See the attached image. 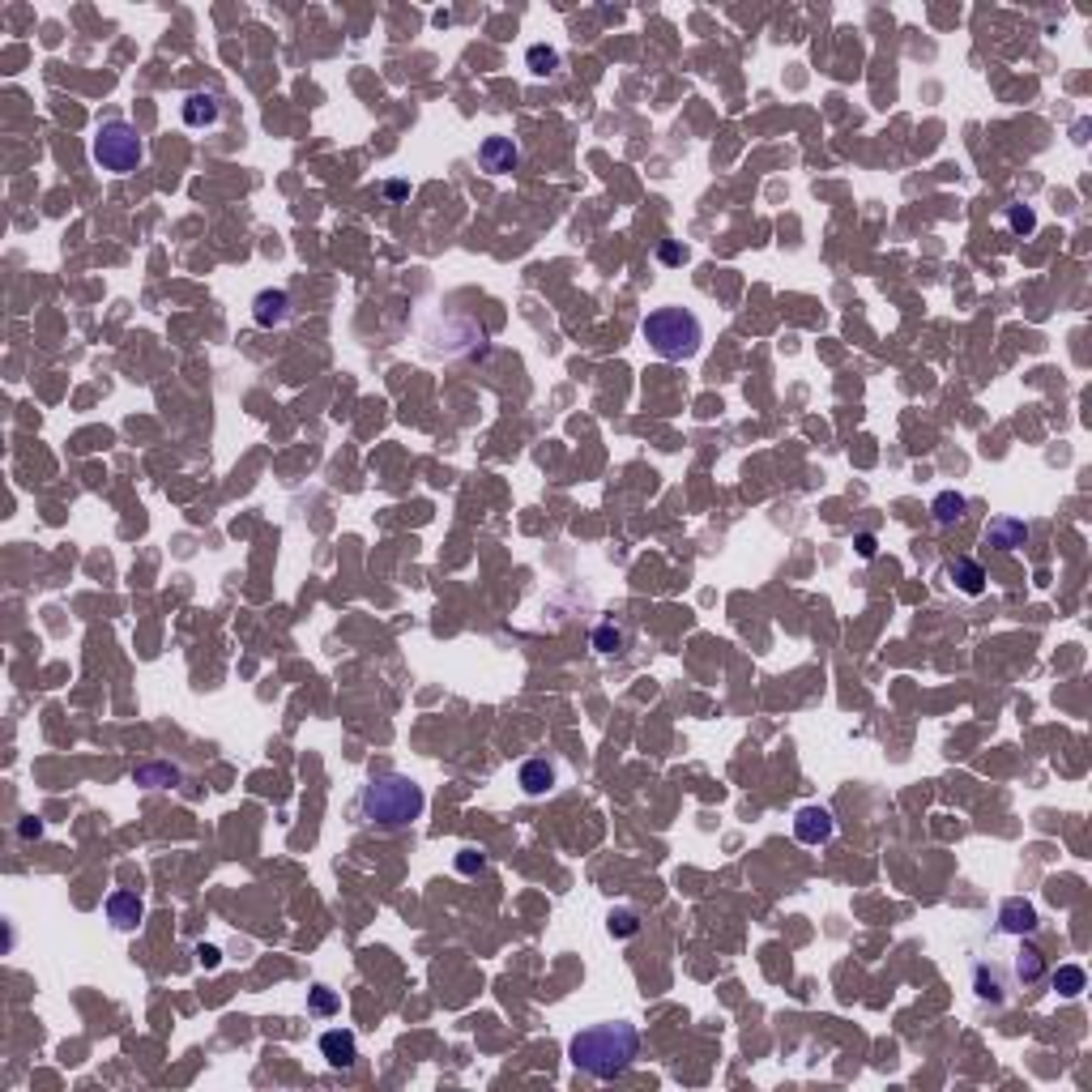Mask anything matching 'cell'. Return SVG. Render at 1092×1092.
<instances>
[{"label":"cell","instance_id":"obj_3","mask_svg":"<svg viewBox=\"0 0 1092 1092\" xmlns=\"http://www.w3.org/2000/svg\"><path fill=\"white\" fill-rule=\"evenodd\" d=\"M640 333H645L649 351L658 358H666V363H687V358H696L700 346H704L700 316L691 312V307H678V303L653 307V312L645 316V325H640Z\"/></svg>","mask_w":1092,"mask_h":1092},{"label":"cell","instance_id":"obj_25","mask_svg":"<svg viewBox=\"0 0 1092 1092\" xmlns=\"http://www.w3.org/2000/svg\"><path fill=\"white\" fill-rule=\"evenodd\" d=\"M457 870H461V875H479V870H486V858L479 850H461L457 854Z\"/></svg>","mask_w":1092,"mask_h":1092},{"label":"cell","instance_id":"obj_24","mask_svg":"<svg viewBox=\"0 0 1092 1092\" xmlns=\"http://www.w3.org/2000/svg\"><path fill=\"white\" fill-rule=\"evenodd\" d=\"M1003 218H1007V226L1016 230V235H1033V230H1037V214L1029 210V205H1007Z\"/></svg>","mask_w":1092,"mask_h":1092},{"label":"cell","instance_id":"obj_6","mask_svg":"<svg viewBox=\"0 0 1092 1092\" xmlns=\"http://www.w3.org/2000/svg\"><path fill=\"white\" fill-rule=\"evenodd\" d=\"M794 837H799L803 845H828L832 837H837V819H832L828 806H799V815H794Z\"/></svg>","mask_w":1092,"mask_h":1092},{"label":"cell","instance_id":"obj_12","mask_svg":"<svg viewBox=\"0 0 1092 1092\" xmlns=\"http://www.w3.org/2000/svg\"><path fill=\"white\" fill-rule=\"evenodd\" d=\"M320 1055H325V1062L333 1071H351L358 1062V1042L351 1029H329L325 1037H320Z\"/></svg>","mask_w":1092,"mask_h":1092},{"label":"cell","instance_id":"obj_23","mask_svg":"<svg viewBox=\"0 0 1092 1092\" xmlns=\"http://www.w3.org/2000/svg\"><path fill=\"white\" fill-rule=\"evenodd\" d=\"M338 1007H342V998H338V991H329V986H312V991H307V1011H312V1016H333Z\"/></svg>","mask_w":1092,"mask_h":1092},{"label":"cell","instance_id":"obj_30","mask_svg":"<svg viewBox=\"0 0 1092 1092\" xmlns=\"http://www.w3.org/2000/svg\"><path fill=\"white\" fill-rule=\"evenodd\" d=\"M384 192H389V197H393V201H402V197H406V184H402V179H393V184H389V188H384Z\"/></svg>","mask_w":1092,"mask_h":1092},{"label":"cell","instance_id":"obj_14","mask_svg":"<svg viewBox=\"0 0 1092 1092\" xmlns=\"http://www.w3.org/2000/svg\"><path fill=\"white\" fill-rule=\"evenodd\" d=\"M1029 521L1020 517H991V525H986V546H998V550H1020L1024 543H1029Z\"/></svg>","mask_w":1092,"mask_h":1092},{"label":"cell","instance_id":"obj_15","mask_svg":"<svg viewBox=\"0 0 1092 1092\" xmlns=\"http://www.w3.org/2000/svg\"><path fill=\"white\" fill-rule=\"evenodd\" d=\"M223 120V98L210 95V90H197V95L184 98V124L188 128H214Z\"/></svg>","mask_w":1092,"mask_h":1092},{"label":"cell","instance_id":"obj_29","mask_svg":"<svg viewBox=\"0 0 1092 1092\" xmlns=\"http://www.w3.org/2000/svg\"><path fill=\"white\" fill-rule=\"evenodd\" d=\"M18 837H26V841H31V837H43V824H38V819H22V824H18Z\"/></svg>","mask_w":1092,"mask_h":1092},{"label":"cell","instance_id":"obj_27","mask_svg":"<svg viewBox=\"0 0 1092 1092\" xmlns=\"http://www.w3.org/2000/svg\"><path fill=\"white\" fill-rule=\"evenodd\" d=\"M854 546H858V555H863V559H875V555H879L875 534H858V538H854Z\"/></svg>","mask_w":1092,"mask_h":1092},{"label":"cell","instance_id":"obj_20","mask_svg":"<svg viewBox=\"0 0 1092 1092\" xmlns=\"http://www.w3.org/2000/svg\"><path fill=\"white\" fill-rule=\"evenodd\" d=\"M1046 978L1055 982V991H1059L1062 998H1075V995L1088 991V973H1084L1080 965H1059L1055 973H1046Z\"/></svg>","mask_w":1092,"mask_h":1092},{"label":"cell","instance_id":"obj_2","mask_svg":"<svg viewBox=\"0 0 1092 1092\" xmlns=\"http://www.w3.org/2000/svg\"><path fill=\"white\" fill-rule=\"evenodd\" d=\"M427 806V794H422L418 781H410L402 773H384V777H371L354 799V811L363 824L371 828H384V832H397V828H410L415 819L422 815Z\"/></svg>","mask_w":1092,"mask_h":1092},{"label":"cell","instance_id":"obj_26","mask_svg":"<svg viewBox=\"0 0 1092 1092\" xmlns=\"http://www.w3.org/2000/svg\"><path fill=\"white\" fill-rule=\"evenodd\" d=\"M658 256H662L666 265H683V261H687V248H683V243H662Z\"/></svg>","mask_w":1092,"mask_h":1092},{"label":"cell","instance_id":"obj_19","mask_svg":"<svg viewBox=\"0 0 1092 1092\" xmlns=\"http://www.w3.org/2000/svg\"><path fill=\"white\" fill-rule=\"evenodd\" d=\"M640 927H645V918H640V909H632V905H619V909H610V914H607L610 939H636Z\"/></svg>","mask_w":1092,"mask_h":1092},{"label":"cell","instance_id":"obj_21","mask_svg":"<svg viewBox=\"0 0 1092 1092\" xmlns=\"http://www.w3.org/2000/svg\"><path fill=\"white\" fill-rule=\"evenodd\" d=\"M594 649L607 653V658H610V653H623V649H627V627L614 623V619H607V623H602L598 632H594Z\"/></svg>","mask_w":1092,"mask_h":1092},{"label":"cell","instance_id":"obj_4","mask_svg":"<svg viewBox=\"0 0 1092 1092\" xmlns=\"http://www.w3.org/2000/svg\"><path fill=\"white\" fill-rule=\"evenodd\" d=\"M141 159H146V141L137 137V128L128 120H107L95 133V162L102 171L128 175L141 166Z\"/></svg>","mask_w":1092,"mask_h":1092},{"label":"cell","instance_id":"obj_17","mask_svg":"<svg viewBox=\"0 0 1092 1092\" xmlns=\"http://www.w3.org/2000/svg\"><path fill=\"white\" fill-rule=\"evenodd\" d=\"M133 781L146 790H171V786H179V768L175 764H137Z\"/></svg>","mask_w":1092,"mask_h":1092},{"label":"cell","instance_id":"obj_13","mask_svg":"<svg viewBox=\"0 0 1092 1092\" xmlns=\"http://www.w3.org/2000/svg\"><path fill=\"white\" fill-rule=\"evenodd\" d=\"M102 909H107V922L115 931H137L141 918H146V905H141L137 892H111L107 901H102Z\"/></svg>","mask_w":1092,"mask_h":1092},{"label":"cell","instance_id":"obj_28","mask_svg":"<svg viewBox=\"0 0 1092 1092\" xmlns=\"http://www.w3.org/2000/svg\"><path fill=\"white\" fill-rule=\"evenodd\" d=\"M197 960H201V969H218V960H223V956H218V947H205V943H201V947H197Z\"/></svg>","mask_w":1092,"mask_h":1092},{"label":"cell","instance_id":"obj_8","mask_svg":"<svg viewBox=\"0 0 1092 1092\" xmlns=\"http://www.w3.org/2000/svg\"><path fill=\"white\" fill-rule=\"evenodd\" d=\"M479 162L486 175H512L521 166V146L512 137H486L479 146Z\"/></svg>","mask_w":1092,"mask_h":1092},{"label":"cell","instance_id":"obj_16","mask_svg":"<svg viewBox=\"0 0 1092 1092\" xmlns=\"http://www.w3.org/2000/svg\"><path fill=\"white\" fill-rule=\"evenodd\" d=\"M947 581H952L960 594H969V598H982L986 594V572H982V563L978 559H952L947 563Z\"/></svg>","mask_w":1092,"mask_h":1092},{"label":"cell","instance_id":"obj_22","mask_svg":"<svg viewBox=\"0 0 1092 1092\" xmlns=\"http://www.w3.org/2000/svg\"><path fill=\"white\" fill-rule=\"evenodd\" d=\"M525 64H530V73L550 77V73L559 69V51H555V47H546V43H534L530 51H525Z\"/></svg>","mask_w":1092,"mask_h":1092},{"label":"cell","instance_id":"obj_10","mask_svg":"<svg viewBox=\"0 0 1092 1092\" xmlns=\"http://www.w3.org/2000/svg\"><path fill=\"white\" fill-rule=\"evenodd\" d=\"M1007 969L995 965V960H973V995L986 998V1003H1007Z\"/></svg>","mask_w":1092,"mask_h":1092},{"label":"cell","instance_id":"obj_5","mask_svg":"<svg viewBox=\"0 0 1092 1092\" xmlns=\"http://www.w3.org/2000/svg\"><path fill=\"white\" fill-rule=\"evenodd\" d=\"M290 316H294V294L282 290V287H269L252 299V320L261 329H282Z\"/></svg>","mask_w":1092,"mask_h":1092},{"label":"cell","instance_id":"obj_1","mask_svg":"<svg viewBox=\"0 0 1092 1092\" xmlns=\"http://www.w3.org/2000/svg\"><path fill=\"white\" fill-rule=\"evenodd\" d=\"M568 1059L576 1071L594 1075V1080H619V1075L640 1059V1033L636 1024H594V1029H581L568 1046Z\"/></svg>","mask_w":1092,"mask_h":1092},{"label":"cell","instance_id":"obj_7","mask_svg":"<svg viewBox=\"0 0 1092 1092\" xmlns=\"http://www.w3.org/2000/svg\"><path fill=\"white\" fill-rule=\"evenodd\" d=\"M1037 927H1042V918H1037V905L1024 901V896H1011V901H1003V909H998V934H1011V939H1029V934H1037Z\"/></svg>","mask_w":1092,"mask_h":1092},{"label":"cell","instance_id":"obj_11","mask_svg":"<svg viewBox=\"0 0 1092 1092\" xmlns=\"http://www.w3.org/2000/svg\"><path fill=\"white\" fill-rule=\"evenodd\" d=\"M1046 973H1050L1046 952H1042V947H1033V943H1024V939H1020L1016 956H1011V982L1029 991V986H1042V982H1046Z\"/></svg>","mask_w":1092,"mask_h":1092},{"label":"cell","instance_id":"obj_9","mask_svg":"<svg viewBox=\"0 0 1092 1092\" xmlns=\"http://www.w3.org/2000/svg\"><path fill=\"white\" fill-rule=\"evenodd\" d=\"M517 786L530 794V799H546V794H555L559 786V768L546 760V755H534V760H525L517 768Z\"/></svg>","mask_w":1092,"mask_h":1092},{"label":"cell","instance_id":"obj_18","mask_svg":"<svg viewBox=\"0 0 1092 1092\" xmlns=\"http://www.w3.org/2000/svg\"><path fill=\"white\" fill-rule=\"evenodd\" d=\"M965 512H969V499L960 491H943V495H934V504H931L934 525H960Z\"/></svg>","mask_w":1092,"mask_h":1092}]
</instances>
